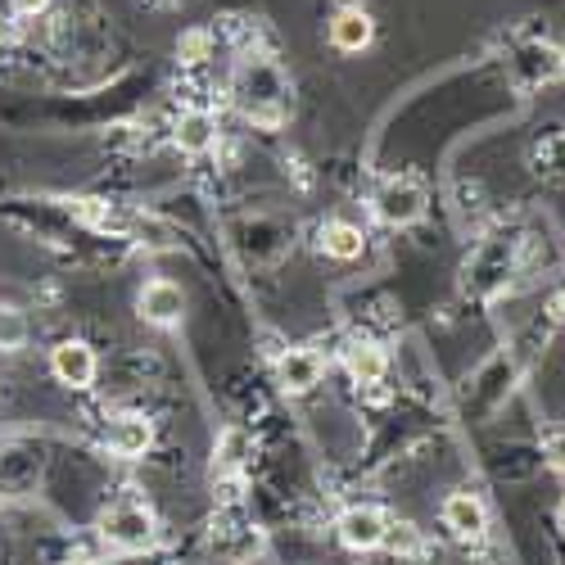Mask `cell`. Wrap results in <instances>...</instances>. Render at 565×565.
Instances as JSON below:
<instances>
[{"label":"cell","mask_w":565,"mask_h":565,"mask_svg":"<svg viewBox=\"0 0 565 565\" xmlns=\"http://www.w3.org/2000/svg\"><path fill=\"white\" fill-rule=\"evenodd\" d=\"M105 444H109L114 457L136 461V457H146V448L154 444V426L146 416H118L109 426V435H105Z\"/></svg>","instance_id":"ba28073f"},{"label":"cell","mask_w":565,"mask_h":565,"mask_svg":"<svg viewBox=\"0 0 565 565\" xmlns=\"http://www.w3.org/2000/svg\"><path fill=\"white\" fill-rule=\"evenodd\" d=\"M385 534H390V515L381 507H353L340 515V539L344 547L353 552H375L385 547Z\"/></svg>","instance_id":"5b68a950"},{"label":"cell","mask_w":565,"mask_h":565,"mask_svg":"<svg viewBox=\"0 0 565 565\" xmlns=\"http://www.w3.org/2000/svg\"><path fill=\"white\" fill-rule=\"evenodd\" d=\"M28 344V317L19 308H0V349L19 353Z\"/></svg>","instance_id":"9a60e30c"},{"label":"cell","mask_w":565,"mask_h":565,"mask_svg":"<svg viewBox=\"0 0 565 565\" xmlns=\"http://www.w3.org/2000/svg\"><path fill=\"white\" fill-rule=\"evenodd\" d=\"M217 461H222L226 470H235V466L245 461V435H241V430H226V435H222V444H217Z\"/></svg>","instance_id":"e0dca14e"},{"label":"cell","mask_w":565,"mask_h":565,"mask_svg":"<svg viewBox=\"0 0 565 565\" xmlns=\"http://www.w3.org/2000/svg\"><path fill=\"white\" fill-rule=\"evenodd\" d=\"M375 213H381V222H390V226H407L426 213V191L407 177H394L375 191Z\"/></svg>","instance_id":"277c9868"},{"label":"cell","mask_w":565,"mask_h":565,"mask_svg":"<svg viewBox=\"0 0 565 565\" xmlns=\"http://www.w3.org/2000/svg\"><path fill=\"white\" fill-rule=\"evenodd\" d=\"M556 521H561V530H565V502H561V511H556Z\"/></svg>","instance_id":"603a6c76"},{"label":"cell","mask_w":565,"mask_h":565,"mask_svg":"<svg viewBox=\"0 0 565 565\" xmlns=\"http://www.w3.org/2000/svg\"><path fill=\"white\" fill-rule=\"evenodd\" d=\"M177 150L181 154H191V159H200V154H209L213 146H217V118L209 114V109H185L181 118H177Z\"/></svg>","instance_id":"52a82bcc"},{"label":"cell","mask_w":565,"mask_h":565,"mask_svg":"<svg viewBox=\"0 0 565 565\" xmlns=\"http://www.w3.org/2000/svg\"><path fill=\"white\" fill-rule=\"evenodd\" d=\"M385 547H394V552H416L420 547V534L407 525V521H390V534H385Z\"/></svg>","instance_id":"ac0fdd59"},{"label":"cell","mask_w":565,"mask_h":565,"mask_svg":"<svg viewBox=\"0 0 565 565\" xmlns=\"http://www.w3.org/2000/svg\"><path fill=\"white\" fill-rule=\"evenodd\" d=\"M385 371H390V358L381 344H353L349 349V375L358 385H381Z\"/></svg>","instance_id":"7c38bea8"},{"label":"cell","mask_w":565,"mask_h":565,"mask_svg":"<svg viewBox=\"0 0 565 565\" xmlns=\"http://www.w3.org/2000/svg\"><path fill=\"white\" fill-rule=\"evenodd\" d=\"M136 312L150 326H177L185 317V290L177 280H150V286L136 295Z\"/></svg>","instance_id":"8992f818"},{"label":"cell","mask_w":565,"mask_h":565,"mask_svg":"<svg viewBox=\"0 0 565 565\" xmlns=\"http://www.w3.org/2000/svg\"><path fill=\"white\" fill-rule=\"evenodd\" d=\"M51 6H55V0H10V14L23 19V23H32L41 14H51Z\"/></svg>","instance_id":"d6986e66"},{"label":"cell","mask_w":565,"mask_h":565,"mask_svg":"<svg viewBox=\"0 0 565 565\" xmlns=\"http://www.w3.org/2000/svg\"><path fill=\"white\" fill-rule=\"evenodd\" d=\"M552 312H556V317H561V321H565V290H561V295H556V303H552Z\"/></svg>","instance_id":"7402d4cb"},{"label":"cell","mask_w":565,"mask_h":565,"mask_svg":"<svg viewBox=\"0 0 565 565\" xmlns=\"http://www.w3.org/2000/svg\"><path fill=\"white\" fill-rule=\"evenodd\" d=\"M321 353L317 349H290L286 358H280V385H286L290 394H308L321 385Z\"/></svg>","instance_id":"30bf717a"},{"label":"cell","mask_w":565,"mask_h":565,"mask_svg":"<svg viewBox=\"0 0 565 565\" xmlns=\"http://www.w3.org/2000/svg\"><path fill=\"white\" fill-rule=\"evenodd\" d=\"M371 36H375V23H371L366 10H340L331 19V45H335V51H344V55L366 51Z\"/></svg>","instance_id":"8fae6325"},{"label":"cell","mask_w":565,"mask_h":565,"mask_svg":"<svg viewBox=\"0 0 565 565\" xmlns=\"http://www.w3.org/2000/svg\"><path fill=\"white\" fill-rule=\"evenodd\" d=\"M444 525L457 534V539H480L489 530V515H484V502L476 493H448L444 498Z\"/></svg>","instance_id":"9c48e42d"},{"label":"cell","mask_w":565,"mask_h":565,"mask_svg":"<svg viewBox=\"0 0 565 565\" xmlns=\"http://www.w3.org/2000/svg\"><path fill=\"white\" fill-rule=\"evenodd\" d=\"M96 371H100V358L86 340H60L51 349V375L68 390H90L96 385Z\"/></svg>","instance_id":"3957f363"},{"label":"cell","mask_w":565,"mask_h":565,"mask_svg":"<svg viewBox=\"0 0 565 565\" xmlns=\"http://www.w3.org/2000/svg\"><path fill=\"white\" fill-rule=\"evenodd\" d=\"M105 539L122 552H140V547H150L154 543V511L140 502V498H122L109 507L105 515Z\"/></svg>","instance_id":"7a4b0ae2"},{"label":"cell","mask_w":565,"mask_h":565,"mask_svg":"<svg viewBox=\"0 0 565 565\" xmlns=\"http://www.w3.org/2000/svg\"><path fill=\"white\" fill-rule=\"evenodd\" d=\"M547 461H552L556 470H565V435H552V439H547Z\"/></svg>","instance_id":"ffe728a7"},{"label":"cell","mask_w":565,"mask_h":565,"mask_svg":"<svg viewBox=\"0 0 565 565\" xmlns=\"http://www.w3.org/2000/svg\"><path fill=\"white\" fill-rule=\"evenodd\" d=\"M556 150H561V172H565V140H561V146H556Z\"/></svg>","instance_id":"cb8c5ba5"},{"label":"cell","mask_w":565,"mask_h":565,"mask_svg":"<svg viewBox=\"0 0 565 565\" xmlns=\"http://www.w3.org/2000/svg\"><path fill=\"white\" fill-rule=\"evenodd\" d=\"M235 96H241V109L263 122V127H276L280 114H286V96H290V86H286V73H280L271 60L254 55L241 64V73H235Z\"/></svg>","instance_id":"6da1fadb"},{"label":"cell","mask_w":565,"mask_h":565,"mask_svg":"<svg viewBox=\"0 0 565 565\" xmlns=\"http://www.w3.org/2000/svg\"><path fill=\"white\" fill-rule=\"evenodd\" d=\"M321 245H326V254H331V258H344L349 263V258L362 254V231L353 222H326Z\"/></svg>","instance_id":"5bb4252c"},{"label":"cell","mask_w":565,"mask_h":565,"mask_svg":"<svg viewBox=\"0 0 565 565\" xmlns=\"http://www.w3.org/2000/svg\"><path fill=\"white\" fill-rule=\"evenodd\" d=\"M177 55H181V64H204L209 60V32H185L177 41Z\"/></svg>","instance_id":"2e32d148"},{"label":"cell","mask_w":565,"mask_h":565,"mask_svg":"<svg viewBox=\"0 0 565 565\" xmlns=\"http://www.w3.org/2000/svg\"><path fill=\"white\" fill-rule=\"evenodd\" d=\"M561 68H565V60L556 45H525L521 60H515V73H525L530 82H552Z\"/></svg>","instance_id":"4fadbf2b"},{"label":"cell","mask_w":565,"mask_h":565,"mask_svg":"<svg viewBox=\"0 0 565 565\" xmlns=\"http://www.w3.org/2000/svg\"><path fill=\"white\" fill-rule=\"evenodd\" d=\"M10 19H14V14H10V0H0V36H6V28H10Z\"/></svg>","instance_id":"44dd1931"}]
</instances>
